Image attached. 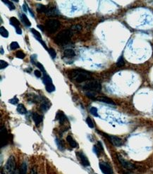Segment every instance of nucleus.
Listing matches in <instances>:
<instances>
[{"mask_svg": "<svg viewBox=\"0 0 153 174\" xmlns=\"http://www.w3.org/2000/svg\"><path fill=\"white\" fill-rule=\"evenodd\" d=\"M68 76L71 80H75V82H79V83L85 82L87 80H91L92 79L91 73L83 69L71 70L68 72Z\"/></svg>", "mask_w": 153, "mask_h": 174, "instance_id": "nucleus-1", "label": "nucleus"}, {"mask_svg": "<svg viewBox=\"0 0 153 174\" xmlns=\"http://www.w3.org/2000/svg\"><path fill=\"white\" fill-rule=\"evenodd\" d=\"M72 35L73 33L71 30H64L57 34L55 38V42L59 45H64L69 42Z\"/></svg>", "mask_w": 153, "mask_h": 174, "instance_id": "nucleus-2", "label": "nucleus"}, {"mask_svg": "<svg viewBox=\"0 0 153 174\" xmlns=\"http://www.w3.org/2000/svg\"><path fill=\"white\" fill-rule=\"evenodd\" d=\"M83 88L90 92H99L101 91L102 85L98 80H88V82L83 86Z\"/></svg>", "mask_w": 153, "mask_h": 174, "instance_id": "nucleus-3", "label": "nucleus"}, {"mask_svg": "<svg viewBox=\"0 0 153 174\" xmlns=\"http://www.w3.org/2000/svg\"><path fill=\"white\" fill-rule=\"evenodd\" d=\"M16 171H17L16 160L13 156H11L9 158L4 167V174H13Z\"/></svg>", "mask_w": 153, "mask_h": 174, "instance_id": "nucleus-4", "label": "nucleus"}, {"mask_svg": "<svg viewBox=\"0 0 153 174\" xmlns=\"http://www.w3.org/2000/svg\"><path fill=\"white\" fill-rule=\"evenodd\" d=\"M60 22L58 20L49 19L45 22V28L50 33H54L59 29Z\"/></svg>", "mask_w": 153, "mask_h": 174, "instance_id": "nucleus-5", "label": "nucleus"}, {"mask_svg": "<svg viewBox=\"0 0 153 174\" xmlns=\"http://www.w3.org/2000/svg\"><path fill=\"white\" fill-rule=\"evenodd\" d=\"M0 143H1V148L5 147L9 142V134L5 127L2 126L0 130Z\"/></svg>", "mask_w": 153, "mask_h": 174, "instance_id": "nucleus-6", "label": "nucleus"}, {"mask_svg": "<svg viewBox=\"0 0 153 174\" xmlns=\"http://www.w3.org/2000/svg\"><path fill=\"white\" fill-rule=\"evenodd\" d=\"M103 135L105 136L106 137H107L109 142H110L113 145H114L115 147H121L122 145H123L122 140L119 137H117V136L108 135V134H106V133H103Z\"/></svg>", "mask_w": 153, "mask_h": 174, "instance_id": "nucleus-7", "label": "nucleus"}, {"mask_svg": "<svg viewBox=\"0 0 153 174\" xmlns=\"http://www.w3.org/2000/svg\"><path fill=\"white\" fill-rule=\"evenodd\" d=\"M99 166H100V170H101L102 173L104 174H112L113 173V171L112 168H111V166L109 164L106 162H100L99 164Z\"/></svg>", "mask_w": 153, "mask_h": 174, "instance_id": "nucleus-8", "label": "nucleus"}, {"mask_svg": "<svg viewBox=\"0 0 153 174\" xmlns=\"http://www.w3.org/2000/svg\"><path fill=\"white\" fill-rule=\"evenodd\" d=\"M118 159H119V161L120 164H121L124 168H126L127 170H129V171H131V170L135 169L134 165L133 164H131V163L129 162V161H126V159H124V158L120 157V156H118Z\"/></svg>", "mask_w": 153, "mask_h": 174, "instance_id": "nucleus-9", "label": "nucleus"}, {"mask_svg": "<svg viewBox=\"0 0 153 174\" xmlns=\"http://www.w3.org/2000/svg\"><path fill=\"white\" fill-rule=\"evenodd\" d=\"M77 157L79 158L81 164L83 165L84 166H90V161L88 160L87 157L84 155L83 152H78L76 153Z\"/></svg>", "mask_w": 153, "mask_h": 174, "instance_id": "nucleus-10", "label": "nucleus"}, {"mask_svg": "<svg viewBox=\"0 0 153 174\" xmlns=\"http://www.w3.org/2000/svg\"><path fill=\"white\" fill-rule=\"evenodd\" d=\"M97 100H98V101H99V102H104V103L108 104V105H116L115 102L113 101L111 99L107 97H97Z\"/></svg>", "mask_w": 153, "mask_h": 174, "instance_id": "nucleus-11", "label": "nucleus"}, {"mask_svg": "<svg viewBox=\"0 0 153 174\" xmlns=\"http://www.w3.org/2000/svg\"><path fill=\"white\" fill-rule=\"evenodd\" d=\"M33 119L34 122H35V124L37 125H39L40 123H42L43 117H42V116L40 115V114H37V113H33Z\"/></svg>", "mask_w": 153, "mask_h": 174, "instance_id": "nucleus-12", "label": "nucleus"}, {"mask_svg": "<svg viewBox=\"0 0 153 174\" xmlns=\"http://www.w3.org/2000/svg\"><path fill=\"white\" fill-rule=\"evenodd\" d=\"M66 140H67L68 143L69 144V145L71 147V148H78V143L75 142V140L73 139V138L72 137L71 135H68L67 137H66Z\"/></svg>", "mask_w": 153, "mask_h": 174, "instance_id": "nucleus-13", "label": "nucleus"}, {"mask_svg": "<svg viewBox=\"0 0 153 174\" xmlns=\"http://www.w3.org/2000/svg\"><path fill=\"white\" fill-rule=\"evenodd\" d=\"M64 56L66 58H73L75 56V53L74 50L71 49H67L64 50Z\"/></svg>", "mask_w": 153, "mask_h": 174, "instance_id": "nucleus-14", "label": "nucleus"}, {"mask_svg": "<svg viewBox=\"0 0 153 174\" xmlns=\"http://www.w3.org/2000/svg\"><path fill=\"white\" fill-rule=\"evenodd\" d=\"M56 119L59 120V121L62 124L64 123L66 119V116L64 115V114L62 112H59L57 114V116H56Z\"/></svg>", "mask_w": 153, "mask_h": 174, "instance_id": "nucleus-15", "label": "nucleus"}, {"mask_svg": "<svg viewBox=\"0 0 153 174\" xmlns=\"http://www.w3.org/2000/svg\"><path fill=\"white\" fill-rule=\"evenodd\" d=\"M42 81H43V83L45 85V86L52 83V78H50V76H48L46 73H44V76H43V78H42Z\"/></svg>", "mask_w": 153, "mask_h": 174, "instance_id": "nucleus-16", "label": "nucleus"}, {"mask_svg": "<svg viewBox=\"0 0 153 174\" xmlns=\"http://www.w3.org/2000/svg\"><path fill=\"white\" fill-rule=\"evenodd\" d=\"M17 110L20 114H26L27 113L26 108L25 107L24 105H22V104H19V105L17 106Z\"/></svg>", "mask_w": 153, "mask_h": 174, "instance_id": "nucleus-17", "label": "nucleus"}, {"mask_svg": "<svg viewBox=\"0 0 153 174\" xmlns=\"http://www.w3.org/2000/svg\"><path fill=\"white\" fill-rule=\"evenodd\" d=\"M49 100H47L46 101H43L42 105H41V110L42 111V112H45L47 111L48 110V109H50V105H49Z\"/></svg>", "mask_w": 153, "mask_h": 174, "instance_id": "nucleus-18", "label": "nucleus"}, {"mask_svg": "<svg viewBox=\"0 0 153 174\" xmlns=\"http://www.w3.org/2000/svg\"><path fill=\"white\" fill-rule=\"evenodd\" d=\"M21 18V21L24 23L25 26H26L27 27H30V26H31V23L30 22L29 19H28V17H27L25 14H22Z\"/></svg>", "mask_w": 153, "mask_h": 174, "instance_id": "nucleus-19", "label": "nucleus"}, {"mask_svg": "<svg viewBox=\"0 0 153 174\" xmlns=\"http://www.w3.org/2000/svg\"><path fill=\"white\" fill-rule=\"evenodd\" d=\"M27 171H28V166L27 163L23 161L20 167V174H27Z\"/></svg>", "mask_w": 153, "mask_h": 174, "instance_id": "nucleus-20", "label": "nucleus"}, {"mask_svg": "<svg viewBox=\"0 0 153 174\" xmlns=\"http://www.w3.org/2000/svg\"><path fill=\"white\" fill-rule=\"evenodd\" d=\"M10 23L14 27H15V28H19L20 26V22L17 18L15 17H11L10 19Z\"/></svg>", "mask_w": 153, "mask_h": 174, "instance_id": "nucleus-21", "label": "nucleus"}, {"mask_svg": "<svg viewBox=\"0 0 153 174\" xmlns=\"http://www.w3.org/2000/svg\"><path fill=\"white\" fill-rule=\"evenodd\" d=\"M37 10H38V11L42 12V13L47 14L48 11L47 7L44 6L43 4H38L37 5Z\"/></svg>", "mask_w": 153, "mask_h": 174, "instance_id": "nucleus-22", "label": "nucleus"}, {"mask_svg": "<svg viewBox=\"0 0 153 174\" xmlns=\"http://www.w3.org/2000/svg\"><path fill=\"white\" fill-rule=\"evenodd\" d=\"M30 31L32 32V33L33 34V35L35 37V38L37 39V40L38 41L42 40V35H41V34L37 30L34 29V28H31V29H30Z\"/></svg>", "mask_w": 153, "mask_h": 174, "instance_id": "nucleus-23", "label": "nucleus"}, {"mask_svg": "<svg viewBox=\"0 0 153 174\" xmlns=\"http://www.w3.org/2000/svg\"><path fill=\"white\" fill-rule=\"evenodd\" d=\"M0 33H1V36L4 37L6 38L9 37V32L4 26H1V28H0Z\"/></svg>", "mask_w": 153, "mask_h": 174, "instance_id": "nucleus-24", "label": "nucleus"}, {"mask_svg": "<svg viewBox=\"0 0 153 174\" xmlns=\"http://www.w3.org/2000/svg\"><path fill=\"white\" fill-rule=\"evenodd\" d=\"M3 3H4L5 4H6V6L9 8L10 10H14L16 9L15 7V5H14V4L12 3V1H2Z\"/></svg>", "mask_w": 153, "mask_h": 174, "instance_id": "nucleus-25", "label": "nucleus"}, {"mask_svg": "<svg viewBox=\"0 0 153 174\" xmlns=\"http://www.w3.org/2000/svg\"><path fill=\"white\" fill-rule=\"evenodd\" d=\"M45 88L48 92H52L54 91H55V86L53 84H50L45 86Z\"/></svg>", "mask_w": 153, "mask_h": 174, "instance_id": "nucleus-26", "label": "nucleus"}, {"mask_svg": "<svg viewBox=\"0 0 153 174\" xmlns=\"http://www.w3.org/2000/svg\"><path fill=\"white\" fill-rule=\"evenodd\" d=\"M85 95H86V96L88 97L89 98L93 99V100H97L96 93H95V92H90V91H88V92H85Z\"/></svg>", "mask_w": 153, "mask_h": 174, "instance_id": "nucleus-27", "label": "nucleus"}, {"mask_svg": "<svg viewBox=\"0 0 153 174\" xmlns=\"http://www.w3.org/2000/svg\"><path fill=\"white\" fill-rule=\"evenodd\" d=\"M124 64H125V62H124V57L122 56H121L117 60V62H116V65H117L119 67H121V66H124Z\"/></svg>", "mask_w": 153, "mask_h": 174, "instance_id": "nucleus-28", "label": "nucleus"}, {"mask_svg": "<svg viewBox=\"0 0 153 174\" xmlns=\"http://www.w3.org/2000/svg\"><path fill=\"white\" fill-rule=\"evenodd\" d=\"M90 112L91 113L92 115L94 116H96V117H98V109L96 107H91V109H90Z\"/></svg>", "mask_w": 153, "mask_h": 174, "instance_id": "nucleus-29", "label": "nucleus"}, {"mask_svg": "<svg viewBox=\"0 0 153 174\" xmlns=\"http://www.w3.org/2000/svg\"><path fill=\"white\" fill-rule=\"evenodd\" d=\"M10 48H11V49H12V50L19 49V43H18L17 42H12L10 44Z\"/></svg>", "mask_w": 153, "mask_h": 174, "instance_id": "nucleus-30", "label": "nucleus"}, {"mask_svg": "<svg viewBox=\"0 0 153 174\" xmlns=\"http://www.w3.org/2000/svg\"><path fill=\"white\" fill-rule=\"evenodd\" d=\"M86 123H87L88 125L91 128H94V123H93V121H92V119L90 117H88L87 118H86Z\"/></svg>", "mask_w": 153, "mask_h": 174, "instance_id": "nucleus-31", "label": "nucleus"}, {"mask_svg": "<svg viewBox=\"0 0 153 174\" xmlns=\"http://www.w3.org/2000/svg\"><path fill=\"white\" fill-rule=\"evenodd\" d=\"M47 52H49L50 55L51 56V57L52 59H55L56 57V55H57V54H56V52L55 50L54 49H52V48H50V49H48Z\"/></svg>", "mask_w": 153, "mask_h": 174, "instance_id": "nucleus-32", "label": "nucleus"}, {"mask_svg": "<svg viewBox=\"0 0 153 174\" xmlns=\"http://www.w3.org/2000/svg\"><path fill=\"white\" fill-rule=\"evenodd\" d=\"M16 56H17V58L23 59L25 58L26 55H25V54L23 53L22 51H18L17 52V53H16Z\"/></svg>", "mask_w": 153, "mask_h": 174, "instance_id": "nucleus-33", "label": "nucleus"}, {"mask_svg": "<svg viewBox=\"0 0 153 174\" xmlns=\"http://www.w3.org/2000/svg\"><path fill=\"white\" fill-rule=\"evenodd\" d=\"M56 143H57V146H58V148L59 149V150H64V145H63L62 140H59L57 139V140H56Z\"/></svg>", "mask_w": 153, "mask_h": 174, "instance_id": "nucleus-34", "label": "nucleus"}, {"mask_svg": "<svg viewBox=\"0 0 153 174\" xmlns=\"http://www.w3.org/2000/svg\"><path fill=\"white\" fill-rule=\"evenodd\" d=\"M35 65L36 66H37V68H38V69L40 70L41 71H42V72H44V73H46L45 70L44 66H43V65L42 64H40V63H39V62H35Z\"/></svg>", "mask_w": 153, "mask_h": 174, "instance_id": "nucleus-35", "label": "nucleus"}, {"mask_svg": "<svg viewBox=\"0 0 153 174\" xmlns=\"http://www.w3.org/2000/svg\"><path fill=\"white\" fill-rule=\"evenodd\" d=\"M8 66H9V64L6 62H5V61L4 60L0 61V69H5V68H6Z\"/></svg>", "mask_w": 153, "mask_h": 174, "instance_id": "nucleus-36", "label": "nucleus"}, {"mask_svg": "<svg viewBox=\"0 0 153 174\" xmlns=\"http://www.w3.org/2000/svg\"><path fill=\"white\" fill-rule=\"evenodd\" d=\"M9 102L11 104H12V105H17L18 102H19V99H18L17 97H14L12 99H11V100H9Z\"/></svg>", "mask_w": 153, "mask_h": 174, "instance_id": "nucleus-37", "label": "nucleus"}, {"mask_svg": "<svg viewBox=\"0 0 153 174\" xmlns=\"http://www.w3.org/2000/svg\"><path fill=\"white\" fill-rule=\"evenodd\" d=\"M34 73H35V76L36 77H37V78H40V77L42 76V73H41L40 71H37V70H36V71H35V72H34Z\"/></svg>", "mask_w": 153, "mask_h": 174, "instance_id": "nucleus-38", "label": "nucleus"}, {"mask_svg": "<svg viewBox=\"0 0 153 174\" xmlns=\"http://www.w3.org/2000/svg\"><path fill=\"white\" fill-rule=\"evenodd\" d=\"M93 151H94V152L95 154H96L97 155H99V153H100V149H98L97 146H94L93 147Z\"/></svg>", "mask_w": 153, "mask_h": 174, "instance_id": "nucleus-39", "label": "nucleus"}, {"mask_svg": "<svg viewBox=\"0 0 153 174\" xmlns=\"http://www.w3.org/2000/svg\"><path fill=\"white\" fill-rule=\"evenodd\" d=\"M16 31H17V33L18 34V35H21L22 34V30H21V28H16Z\"/></svg>", "mask_w": 153, "mask_h": 174, "instance_id": "nucleus-40", "label": "nucleus"}, {"mask_svg": "<svg viewBox=\"0 0 153 174\" xmlns=\"http://www.w3.org/2000/svg\"><path fill=\"white\" fill-rule=\"evenodd\" d=\"M31 174H37V171H36V168H33L31 170Z\"/></svg>", "mask_w": 153, "mask_h": 174, "instance_id": "nucleus-41", "label": "nucleus"}, {"mask_svg": "<svg viewBox=\"0 0 153 174\" xmlns=\"http://www.w3.org/2000/svg\"><path fill=\"white\" fill-rule=\"evenodd\" d=\"M23 11H26V12L28 11H27V8H26V4H23Z\"/></svg>", "mask_w": 153, "mask_h": 174, "instance_id": "nucleus-42", "label": "nucleus"}, {"mask_svg": "<svg viewBox=\"0 0 153 174\" xmlns=\"http://www.w3.org/2000/svg\"><path fill=\"white\" fill-rule=\"evenodd\" d=\"M4 51L2 47H1V54H4Z\"/></svg>", "mask_w": 153, "mask_h": 174, "instance_id": "nucleus-43", "label": "nucleus"}, {"mask_svg": "<svg viewBox=\"0 0 153 174\" xmlns=\"http://www.w3.org/2000/svg\"><path fill=\"white\" fill-rule=\"evenodd\" d=\"M124 174H134V173H131V172H129V171H126V172H124Z\"/></svg>", "mask_w": 153, "mask_h": 174, "instance_id": "nucleus-44", "label": "nucleus"}, {"mask_svg": "<svg viewBox=\"0 0 153 174\" xmlns=\"http://www.w3.org/2000/svg\"><path fill=\"white\" fill-rule=\"evenodd\" d=\"M37 27H39L40 29H41V30H42V31H43V28H42V26H37Z\"/></svg>", "mask_w": 153, "mask_h": 174, "instance_id": "nucleus-45", "label": "nucleus"}, {"mask_svg": "<svg viewBox=\"0 0 153 174\" xmlns=\"http://www.w3.org/2000/svg\"><path fill=\"white\" fill-rule=\"evenodd\" d=\"M13 174H19V173H18V171H16L15 172H14V173Z\"/></svg>", "mask_w": 153, "mask_h": 174, "instance_id": "nucleus-46", "label": "nucleus"}, {"mask_svg": "<svg viewBox=\"0 0 153 174\" xmlns=\"http://www.w3.org/2000/svg\"><path fill=\"white\" fill-rule=\"evenodd\" d=\"M1 174H3V173H1Z\"/></svg>", "mask_w": 153, "mask_h": 174, "instance_id": "nucleus-47", "label": "nucleus"}]
</instances>
